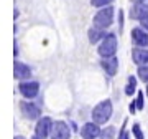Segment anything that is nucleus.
<instances>
[{
    "label": "nucleus",
    "instance_id": "nucleus-1",
    "mask_svg": "<svg viewBox=\"0 0 148 139\" xmlns=\"http://www.w3.org/2000/svg\"><path fill=\"white\" fill-rule=\"evenodd\" d=\"M112 111H114V108H112V101L110 99H104L101 101L99 104H95V108L92 109L90 113V116H92V121L97 124H106L112 116Z\"/></svg>",
    "mask_w": 148,
    "mask_h": 139
},
{
    "label": "nucleus",
    "instance_id": "nucleus-2",
    "mask_svg": "<svg viewBox=\"0 0 148 139\" xmlns=\"http://www.w3.org/2000/svg\"><path fill=\"white\" fill-rule=\"evenodd\" d=\"M112 23H114V7L112 5L102 7L101 10L94 15V27L95 28L106 30V28L110 27Z\"/></svg>",
    "mask_w": 148,
    "mask_h": 139
},
{
    "label": "nucleus",
    "instance_id": "nucleus-3",
    "mask_svg": "<svg viewBox=\"0 0 148 139\" xmlns=\"http://www.w3.org/2000/svg\"><path fill=\"white\" fill-rule=\"evenodd\" d=\"M117 51V37L114 33H107L104 40L101 42L99 48H97V53L101 55L102 58H109V56H114Z\"/></svg>",
    "mask_w": 148,
    "mask_h": 139
},
{
    "label": "nucleus",
    "instance_id": "nucleus-4",
    "mask_svg": "<svg viewBox=\"0 0 148 139\" xmlns=\"http://www.w3.org/2000/svg\"><path fill=\"white\" fill-rule=\"evenodd\" d=\"M53 119L45 116V118L38 119L36 126H35V136H38L40 139H46L48 136H51V129H53Z\"/></svg>",
    "mask_w": 148,
    "mask_h": 139
},
{
    "label": "nucleus",
    "instance_id": "nucleus-5",
    "mask_svg": "<svg viewBox=\"0 0 148 139\" xmlns=\"http://www.w3.org/2000/svg\"><path fill=\"white\" fill-rule=\"evenodd\" d=\"M20 109H21V113H23V116H25L27 119H30V121L40 119V116H41L40 106L35 104V103H32V101H21L20 103Z\"/></svg>",
    "mask_w": 148,
    "mask_h": 139
},
{
    "label": "nucleus",
    "instance_id": "nucleus-6",
    "mask_svg": "<svg viewBox=\"0 0 148 139\" xmlns=\"http://www.w3.org/2000/svg\"><path fill=\"white\" fill-rule=\"evenodd\" d=\"M18 90H20V93H21V96L23 98L32 99V98L38 96L40 85H38L36 81H21L20 86H18Z\"/></svg>",
    "mask_w": 148,
    "mask_h": 139
},
{
    "label": "nucleus",
    "instance_id": "nucleus-7",
    "mask_svg": "<svg viewBox=\"0 0 148 139\" xmlns=\"http://www.w3.org/2000/svg\"><path fill=\"white\" fill-rule=\"evenodd\" d=\"M51 139H71V129L64 121H56L51 129Z\"/></svg>",
    "mask_w": 148,
    "mask_h": 139
},
{
    "label": "nucleus",
    "instance_id": "nucleus-8",
    "mask_svg": "<svg viewBox=\"0 0 148 139\" xmlns=\"http://www.w3.org/2000/svg\"><path fill=\"white\" fill-rule=\"evenodd\" d=\"M101 133L102 129L99 128V124L97 123H86L81 129V136L82 139H95V138H101Z\"/></svg>",
    "mask_w": 148,
    "mask_h": 139
},
{
    "label": "nucleus",
    "instance_id": "nucleus-9",
    "mask_svg": "<svg viewBox=\"0 0 148 139\" xmlns=\"http://www.w3.org/2000/svg\"><path fill=\"white\" fill-rule=\"evenodd\" d=\"M101 66L104 68V71L109 76H115L117 70H119V60L115 58V55L114 56H109V58H102Z\"/></svg>",
    "mask_w": 148,
    "mask_h": 139
},
{
    "label": "nucleus",
    "instance_id": "nucleus-10",
    "mask_svg": "<svg viewBox=\"0 0 148 139\" xmlns=\"http://www.w3.org/2000/svg\"><path fill=\"white\" fill-rule=\"evenodd\" d=\"M132 40L137 47H148V33L145 28H133L132 30Z\"/></svg>",
    "mask_w": 148,
    "mask_h": 139
},
{
    "label": "nucleus",
    "instance_id": "nucleus-11",
    "mask_svg": "<svg viewBox=\"0 0 148 139\" xmlns=\"http://www.w3.org/2000/svg\"><path fill=\"white\" fill-rule=\"evenodd\" d=\"M13 71H15V78L16 80H28L32 76V70L30 66H27L21 61H15V66H13Z\"/></svg>",
    "mask_w": 148,
    "mask_h": 139
},
{
    "label": "nucleus",
    "instance_id": "nucleus-12",
    "mask_svg": "<svg viewBox=\"0 0 148 139\" xmlns=\"http://www.w3.org/2000/svg\"><path fill=\"white\" fill-rule=\"evenodd\" d=\"M132 58L138 66L148 65V50H143L142 47H138V48H135L132 51Z\"/></svg>",
    "mask_w": 148,
    "mask_h": 139
},
{
    "label": "nucleus",
    "instance_id": "nucleus-13",
    "mask_svg": "<svg viewBox=\"0 0 148 139\" xmlns=\"http://www.w3.org/2000/svg\"><path fill=\"white\" fill-rule=\"evenodd\" d=\"M147 15H148V5H145V3H135V7L130 12V17L137 18V20H142L143 17Z\"/></svg>",
    "mask_w": 148,
    "mask_h": 139
},
{
    "label": "nucleus",
    "instance_id": "nucleus-14",
    "mask_svg": "<svg viewBox=\"0 0 148 139\" xmlns=\"http://www.w3.org/2000/svg\"><path fill=\"white\" fill-rule=\"evenodd\" d=\"M87 35H89V42L92 43V45H95V43L102 42V40H104V37H106L107 33H104V30H102V28L92 27L89 32H87Z\"/></svg>",
    "mask_w": 148,
    "mask_h": 139
},
{
    "label": "nucleus",
    "instance_id": "nucleus-15",
    "mask_svg": "<svg viewBox=\"0 0 148 139\" xmlns=\"http://www.w3.org/2000/svg\"><path fill=\"white\" fill-rule=\"evenodd\" d=\"M135 90H137V80H135V76H128L127 86H125V95L132 96V95H135Z\"/></svg>",
    "mask_w": 148,
    "mask_h": 139
},
{
    "label": "nucleus",
    "instance_id": "nucleus-16",
    "mask_svg": "<svg viewBox=\"0 0 148 139\" xmlns=\"http://www.w3.org/2000/svg\"><path fill=\"white\" fill-rule=\"evenodd\" d=\"M114 138H115V128L114 126H109V128L102 129L101 139H114Z\"/></svg>",
    "mask_w": 148,
    "mask_h": 139
},
{
    "label": "nucleus",
    "instance_id": "nucleus-17",
    "mask_svg": "<svg viewBox=\"0 0 148 139\" xmlns=\"http://www.w3.org/2000/svg\"><path fill=\"white\" fill-rule=\"evenodd\" d=\"M138 78L143 81V83H147L148 85V65H143V66H138Z\"/></svg>",
    "mask_w": 148,
    "mask_h": 139
},
{
    "label": "nucleus",
    "instance_id": "nucleus-18",
    "mask_svg": "<svg viewBox=\"0 0 148 139\" xmlns=\"http://www.w3.org/2000/svg\"><path fill=\"white\" fill-rule=\"evenodd\" d=\"M132 133H133V138L135 139H145L143 138V131H142V126L138 123H135L132 126Z\"/></svg>",
    "mask_w": 148,
    "mask_h": 139
},
{
    "label": "nucleus",
    "instance_id": "nucleus-19",
    "mask_svg": "<svg viewBox=\"0 0 148 139\" xmlns=\"http://www.w3.org/2000/svg\"><path fill=\"white\" fill-rule=\"evenodd\" d=\"M114 0H90V5L92 7H107V5H112Z\"/></svg>",
    "mask_w": 148,
    "mask_h": 139
},
{
    "label": "nucleus",
    "instance_id": "nucleus-20",
    "mask_svg": "<svg viewBox=\"0 0 148 139\" xmlns=\"http://www.w3.org/2000/svg\"><path fill=\"white\" fill-rule=\"evenodd\" d=\"M135 106H137V109H143V93L142 91H138L137 93V99H135Z\"/></svg>",
    "mask_w": 148,
    "mask_h": 139
},
{
    "label": "nucleus",
    "instance_id": "nucleus-21",
    "mask_svg": "<svg viewBox=\"0 0 148 139\" xmlns=\"http://www.w3.org/2000/svg\"><path fill=\"white\" fill-rule=\"evenodd\" d=\"M140 23H142V28L148 30V15H147V17H143L142 20H140Z\"/></svg>",
    "mask_w": 148,
    "mask_h": 139
},
{
    "label": "nucleus",
    "instance_id": "nucleus-22",
    "mask_svg": "<svg viewBox=\"0 0 148 139\" xmlns=\"http://www.w3.org/2000/svg\"><path fill=\"white\" fill-rule=\"evenodd\" d=\"M119 139H128V133L125 131V128L120 129V136H119Z\"/></svg>",
    "mask_w": 148,
    "mask_h": 139
},
{
    "label": "nucleus",
    "instance_id": "nucleus-23",
    "mask_svg": "<svg viewBox=\"0 0 148 139\" xmlns=\"http://www.w3.org/2000/svg\"><path fill=\"white\" fill-rule=\"evenodd\" d=\"M15 139H25L23 136H15Z\"/></svg>",
    "mask_w": 148,
    "mask_h": 139
},
{
    "label": "nucleus",
    "instance_id": "nucleus-24",
    "mask_svg": "<svg viewBox=\"0 0 148 139\" xmlns=\"http://www.w3.org/2000/svg\"><path fill=\"white\" fill-rule=\"evenodd\" d=\"M32 139H40V138H38V136H33V138Z\"/></svg>",
    "mask_w": 148,
    "mask_h": 139
},
{
    "label": "nucleus",
    "instance_id": "nucleus-25",
    "mask_svg": "<svg viewBox=\"0 0 148 139\" xmlns=\"http://www.w3.org/2000/svg\"><path fill=\"white\" fill-rule=\"evenodd\" d=\"M147 95H148V86H147Z\"/></svg>",
    "mask_w": 148,
    "mask_h": 139
}]
</instances>
